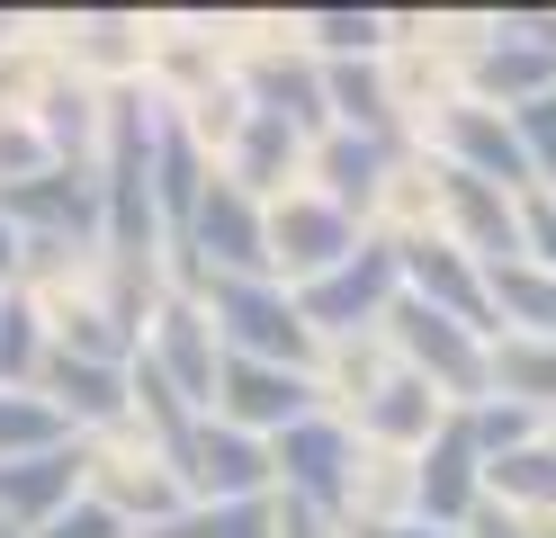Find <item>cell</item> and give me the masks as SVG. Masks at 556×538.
<instances>
[{
  "label": "cell",
  "mask_w": 556,
  "mask_h": 538,
  "mask_svg": "<svg viewBox=\"0 0 556 538\" xmlns=\"http://www.w3.org/2000/svg\"><path fill=\"white\" fill-rule=\"evenodd\" d=\"M37 171H54V153L37 143V126H27V117H0V189H18V179H37Z\"/></svg>",
  "instance_id": "obj_22"
},
{
  "label": "cell",
  "mask_w": 556,
  "mask_h": 538,
  "mask_svg": "<svg viewBox=\"0 0 556 538\" xmlns=\"http://www.w3.org/2000/svg\"><path fill=\"white\" fill-rule=\"evenodd\" d=\"M206 413H216L225 430H242V440H278L288 422L324 413V395H315V377H296V368L225 359V368H216V395H206Z\"/></svg>",
  "instance_id": "obj_9"
},
{
  "label": "cell",
  "mask_w": 556,
  "mask_h": 538,
  "mask_svg": "<svg viewBox=\"0 0 556 538\" xmlns=\"http://www.w3.org/2000/svg\"><path fill=\"white\" fill-rule=\"evenodd\" d=\"M511 135H520V162H530V179L556 198V90L530 99V108H511Z\"/></svg>",
  "instance_id": "obj_21"
},
{
  "label": "cell",
  "mask_w": 556,
  "mask_h": 538,
  "mask_svg": "<svg viewBox=\"0 0 556 538\" xmlns=\"http://www.w3.org/2000/svg\"><path fill=\"white\" fill-rule=\"evenodd\" d=\"M18 251H27V242H18L10 225H0V287H18Z\"/></svg>",
  "instance_id": "obj_26"
},
{
  "label": "cell",
  "mask_w": 556,
  "mask_h": 538,
  "mask_svg": "<svg viewBox=\"0 0 556 538\" xmlns=\"http://www.w3.org/2000/svg\"><path fill=\"white\" fill-rule=\"evenodd\" d=\"M341 538H458V529H431V521H377V529H341Z\"/></svg>",
  "instance_id": "obj_25"
},
{
  "label": "cell",
  "mask_w": 556,
  "mask_h": 538,
  "mask_svg": "<svg viewBox=\"0 0 556 538\" xmlns=\"http://www.w3.org/2000/svg\"><path fill=\"white\" fill-rule=\"evenodd\" d=\"M170 476H180L189 502H269V440H242L216 413H198L180 458H170Z\"/></svg>",
  "instance_id": "obj_8"
},
{
  "label": "cell",
  "mask_w": 556,
  "mask_h": 538,
  "mask_svg": "<svg viewBox=\"0 0 556 538\" xmlns=\"http://www.w3.org/2000/svg\"><path fill=\"white\" fill-rule=\"evenodd\" d=\"M206 179H216V162L189 143V126L170 117V108H153V215H162V242L189 234V215L206 198Z\"/></svg>",
  "instance_id": "obj_16"
},
{
  "label": "cell",
  "mask_w": 556,
  "mask_h": 538,
  "mask_svg": "<svg viewBox=\"0 0 556 538\" xmlns=\"http://www.w3.org/2000/svg\"><path fill=\"white\" fill-rule=\"evenodd\" d=\"M135 359L180 395L189 413H206V395H216V368H225V350H216V323H206V305L189 297V287H170V297L153 305L144 323V341H135Z\"/></svg>",
  "instance_id": "obj_6"
},
{
  "label": "cell",
  "mask_w": 556,
  "mask_h": 538,
  "mask_svg": "<svg viewBox=\"0 0 556 538\" xmlns=\"http://www.w3.org/2000/svg\"><path fill=\"white\" fill-rule=\"evenodd\" d=\"M144 538H278V512L269 502H180L162 529Z\"/></svg>",
  "instance_id": "obj_19"
},
{
  "label": "cell",
  "mask_w": 556,
  "mask_h": 538,
  "mask_svg": "<svg viewBox=\"0 0 556 538\" xmlns=\"http://www.w3.org/2000/svg\"><path fill=\"white\" fill-rule=\"evenodd\" d=\"M377 341H387V350H395V368H413V377H422L448 413L484 395V341L467 333V323H448V314H431V305L395 297V305H387V323H377Z\"/></svg>",
  "instance_id": "obj_5"
},
{
  "label": "cell",
  "mask_w": 556,
  "mask_h": 538,
  "mask_svg": "<svg viewBox=\"0 0 556 538\" xmlns=\"http://www.w3.org/2000/svg\"><path fill=\"white\" fill-rule=\"evenodd\" d=\"M547 440H556V413H547Z\"/></svg>",
  "instance_id": "obj_27"
},
{
  "label": "cell",
  "mask_w": 556,
  "mask_h": 538,
  "mask_svg": "<svg viewBox=\"0 0 556 538\" xmlns=\"http://www.w3.org/2000/svg\"><path fill=\"white\" fill-rule=\"evenodd\" d=\"M216 179H233L242 198H288V189H305V135H288L278 117H261V108H242V126H233V143L216 153Z\"/></svg>",
  "instance_id": "obj_13"
},
{
  "label": "cell",
  "mask_w": 556,
  "mask_h": 538,
  "mask_svg": "<svg viewBox=\"0 0 556 538\" xmlns=\"http://www.w3.org/2000/svg\"><path fill=\"white\" fill-rule=\"evenodd\" d=\"M37 395L54 404V422L73 440H99V430L126 422V368H99V359H73V350H46Z\"/></svg>",
  "instance_id": "obj_14"
},
{
  "label": "cell",
  "mask_w": 556,
  "mask_h": 538,
  "mask_svg": "<svg viewBox=\"0 0 556 538\" xmlns=\"http://www.w3.org/2000/svg\"><path fill=\"white\" fill-rule=\"evenodd\" d=\"M484 502L556 529V440H547V430L520 440V449H503V458H484Z\"/></svg>",
  "instance_id": "obj_17"
},
{
  "label": "cell",
  "mask_w": 556,
  "mask_h": 538,
  "mask_svg": "<svg viewBox=\"0 0 556 538\" xmlns=\"http://www.w3.org/2000/svg\"><path fill=\"white\" fill-rule=\"evenodd\" d=\"M395 162H404L395 143H368V135H341V126H324L315 143H305V189H315L324 207H341V215H351V225L368 234Z\"/></svg>",
  "instance_id": "obj_11"
},
{
  "label": "cell",
  "mask_w": 556,
  "mask_h": 538,
  "mask_svg": "<svg viewBox=\"0 0 556 538\" xmlns=\"http://www.w3.org/2000/svg\"><path fill=\"white\" fill-rule=\"evenodd\" d=\"M341 422H351V440H359V449H387V458H413V449H422L431 430L448 422V404H440V395H431L422 377H413V368H387V386H377L368 404H351Z\"/></svg>",
  "instance_id": "obj_15"
},
{
  "label": "cell",
  "mask_w": 556,
  "mask_h": 538,
  "mask_svg": "<svg viewBox=\"0 0 556 538\" xmlns=\"http://www.w3.org/2000/svg\"><path fill=\"white\" fill-rule=\"evenodd\" d=\"M484 395H503V404H530L539 422L556 413V341H484Z\"/></svg>",
  "instance_id": "obj_18"
},
{
  "label": "cell",
  "mask_w": 556,
  "mask_h": 538,
  "mask_svg": "<svg viewBox=\"0 0 556 538\" xmlns=\"http://www.w3.org/2000/svg\"><path fill=\"white\" fill-rule=\"evenodd\" d=\"M288 297H296V314H305V333H315V341H359V333H377L387 305L404 297L395 242H387V234H359V251H341L324 278L288 287Z\"/></svg>",
  "instance_id": "obj_2"
},
{
  "label": "cell",
  "mask_w": 556,
  "mask_h": 538,
  "mask_svg": "<svg viewBox=\"0 0 556 538\" xmlns=\"http://www.w3.org/2000/svg\"><path fill=\"white\" fill-rule=\"evenodd\" d=\"M404 466H413V521H431V529H467V521H476V502H484V458H476V440H467L458 413H448Z\"/></svg>",
  "instance_id": "obj_10"
},
{
  "label": "cell",
  "mask_w": 556,
  "mask_h": 538,
  "mask_svg": "<svg viewBox=\"0 0 556 538\" xmlns=\"http://www.w3.org/2000/svg\"><path fill=\"white\" fill-rule=\"evenodd\" d=\"M351 476H359V440L341 413H305L269 440V502H305V512L341 521L351 512Z\"/></svg>",
  "instance_id": "obj_3"
},
{
  "label": "cell",
  "mask_w": 556,
  "mask_h": 538,
  "mask_svg": "<svg viewBox=\"0 0 556 538\" xmlns=\"http://www.w3.org/2000/svg\"><path fill=\"white\" fill-rule=\"evenodd\" d=\"M73 502H81V440H63V449H37V458H10V466H0V538L46 529L54 512H73Z\"/></svg>",
  "instance_id": "obj_12"
},
{
  "label": "cell",
  "mask_w": 556,
  "mask_h": 538,
  "mask_svg": "<svg viewBox=\"0 0 556 538\" xmlns=\"http://www.w3.org/2000/svg\"><path fill=\"white\" fill-rule=\"evenodd\" d=\"M27 538H135V529H126L117 512H99V502L81 493V502H73V512H54L46 529H27Z\"/></svg>",
  "instance_id": "obj_23"
},
{
  "label": "cell",
  "mask_w": 556,
  "mask_h": 538,
  "mask_svg": "<svg viewBox=\"0 0 556 538\" xmlns=\"http://www.w3.org/2000/svg\"><path fill=\"white\" fill-rule=\"evenodd\" d=\"M413 153L467 171V179H484V189H503V198H530V189H539L530 162H520L511 117H503V108H476V99H440L431 117L413 126Z\"/></svg>",
  "instance_id": "obj_4"
},
{
  "label": "cell",
  "mask_w": 556,
  "mask_h": 538,
  "mask_svg": "<svg viewBox=\"0 0 556 538\" xmlns=\"http://www.w3.org/2000/svg\"><path fill=\"white\" fill-rule=\"evenodd\" d=\"M170 287H189V297L206 305V323H216V350L225 359H261V368H296L315 377L324 341L305 333L296 297L278 278H206V270H170Z\"/></svg>",
  "instance_id": "obj_1"
},
{
  "label": "cell",
  "mask_w": 556,
  "mask_h": 538,
  "mask_svg": "<svg viewBox=\"0 0 556 538\" xmlns=\"http://www.w3.org/2000/svg\"><path fill=\"white\" fill-rule=\"evenodd\" d=\"M73 430L54 422V404L46 395H0V466L10 458H37V449H63Z\"/></svg>",
  "instance_id": "obj_20"
},
{
  "label": "cell",
  "mask_w": 556,
  "mask_h": 538,
  "mask_svg": "<svg viewBox=\"0 0 556 538\" xmlns=\"http://www.w3.org/2000/svg\"><path fill=\"white\" fill-rule=\"evenodd\" d=\"M261 234H269V278H278V287H305V278H324L341 251H359V225H351L341 207H324L315 189L269 198V207H261Z\"/></svg>",
  "instance_id": "obj_7"
},
{
  "label": "cell",
  "mask_w": 556,
  "mask_h": 538,
  "mask_svg": "<svg viewBox=\"0 0 556 538\" xmlns=\"http://www.w3.org/2000/svg\"><path fill=\"white\" fill-rule=\"evenodd\" d=\"M458 538H556L547 521H520V512H494V502H476V521Z\"/></svg>",
  "instance_id": "obj_24"
}]
</instances>
